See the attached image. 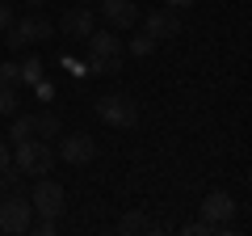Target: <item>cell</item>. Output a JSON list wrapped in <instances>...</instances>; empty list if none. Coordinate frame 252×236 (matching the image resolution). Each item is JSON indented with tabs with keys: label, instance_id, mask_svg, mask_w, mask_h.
Instances as JSON below:
<instances>
[{
	"label": "cell",
	"instance_id": "1",
	"mask_svg": "<svg viewBox=\"0 0 252 236\" xmlns=\"http://www.w3.org/2000/svg\"><path fill=\"white\" fill-rule=\"evenodd\" d=\"M13 164H17L21 173H30V177H46V173L55 169V148L46 144V139L30 135V139H21V144H13Z\"/></svg>",
	"mask_w": 252,
	"mask_h": 236
},
{
	"label": "cell",
	"instance_id": "2",
	"mask_svg": "<svg viewBox=\"0 0 252 236\" xmlns=\"http://www.w3.org/2000/svg\"><path fill=\"white\" fill-rule=\"evenodd\" d=\"M93 110H97L101 122H109V127H118V131H130L139 122V101L126 97V93H101V97L93 101Z\"/></svg>",
	"mask_w": 252,
	"mask_h": 236
},
{
	"label": "cell",
	"instance_id": "3",
	"mask_svg": "<svg viewBox=\"0 0 252 236\" xmlns=\"http://www.w3.org/2000/svg\"><path fill=\"white\" fill-rule=\"evenodd\" d=\"M51 34H55V21L42 17V13H30V17L13 21V26L4 30V46H9V51H26V46H34V42H46Z\"/></svg>",
	"mask_w": 252,
	"mask_h": 236
},
{
	"label": "cell",
	"instance_id": "4",
	"mask_svg": "<svg viewBox=\"0 0 252 236\" xmlns=\"http://www.w3.org/2000/svg\"><path fill=\"white\" fill-rule=\"evenodd\" d=\"M30 219H34V207L21 190L0 194V232H30Z\"/></svg>",
	"mask_w": 252,
	"mask_h": 236
},
{
	"label": "cell",
	"instance_id": "5",
	"mask_svg": "<svg viewBox=\"0 0 252 236\" xmlns=\"http://www.w3.org/2000/svg\"><path fill=\"white\" fill-rule=\"evenodd\" d=\"M63 202H67V194H63V186L51 182V177H38V186L30 190V207H34V215L59 219L63 215Z\"/></svg>",
	"mask_w": 252,
	"mask_h": 236
},
{
	"label": "cell",
	"instance_id": "6",
	"mask_svg": "<svg viewBox=\"0 0 252 236\" xmlns=\"http://www.w3.org/2000/svg\"><path fill=\"white\" fill-rule=\"evenodd\" d=\"M101 17L109 30H135L139 26V4L135 0H97Z\"/></svg>",
	"mask_w": 252,
	"mask_h": 236
},
{
	"label": "cell",
	"instance_id": "7",
	"mask_svg": "<svg viewBox=\"0 0 252 236\" xmlns=\"http://www.w3.org/2000/svg\"><path fill=\"white\" fill-rule=\"evenodd\" d=\"M93 156H97V139H93L89 131H76V135L59 139V160H67V164H89Z\"/></svg>",
	"mask_w": 252,
	"mask_h": 236
},
{
	"label": "cell",
	"instance_id": "8",
	"mask_svg": "<svg viewBox=\"0 0 252 236\" xmlns=\"http://www.w3.org/2000/svg\"><path fill=\"white\" fill-rule=\"evenodd\" d=\"M139 21H143V30L156 38V42H168V38L181 34V17H177V9H156V13H147V17H139Z\"/></svg>",
	"mask_w": 252,
	"mask_h": 236
},
{
	"label": "cell",
	"instance_id": "9",
	"mask_svg": "<svg viewBox=\"0 0 252 236\" xmlns=\"http://www.w3.org/2000/svg\"><path fill=\"white\" fill-rule=\"evenodd\" d=\"M59 30H63L67 38H80V42H84V38L97 30V26H93V4H76V9H67V13L59 17Z\"/></svg>",
	"mask_w": 252,
	"mask_h": 236
},
{
	"label": "cell",
	"instance_id": "10",
	"mask_svg": "<svg viewBox=\"0 0 252 236\" xmlns=\"http://www.w3.org/2000/svg\"><path fill=\"white\" fill-rule=\"evenodd\" d=\"M84 42H89L93 59H118V55H122V38H118V30H109V26L105 30H93Z\"/></svg>",
	"mask_w": 252,
	"mask_h": 236
},
{
	"label": "cell",
	"instance_id": "11",
	"mask_svg": "<svg viewBox=\"0 0 252 236\" xmlns=\"http://www.w3.org/2000/svg\"><path fill=\"white\" fill-rule=\"evenodd\" d=\"M231 215H235V198L227 190H210L206 198H202V219H210V224H227Z\"/></svg>",
	"mask_w": 252,
	"mask_h": 236
},
{
	"label": "cell",
	"instance_id": "12",
	"mask_svg": "<svg viewBox=\"0 0 252 236\" xmlns=\"http://www.w3.org/2000/svg\"><path fill=\"white\" fill-rule=\"evenodd\" d=\"M34 135L38 139H55L59 135V114H55V110H38L34 114Z\"/></svg>",
	"mask_w": 252,
	"mask_h": 236
},
{
	"label": "cell",
	"instance_id": "13",
	"mask_svg": "<svg viewBox=\"0 0 252 236\" xmlns=\"http://www.w3.org/2000/svg\"><path fill=\"white\" fill-rule=\"evenodd\" d=\"M122 51H130L135 59H147V55L156 51V38L147 34V30H135V34H130V42H122Z\"/></svg>",
	"mask_w": 252,
	"mask_h": 236
},
{
	"label": "cell",
	"instance_id": "14",
	"mask_svg": "<svg viewBox=\"0 0 252 236\" xmlns=\"http://www.w3.org/2000/svg\"><path fill=\"white\" fill-rule=\"evenodd\" d=\"M118 232H122V236H135V232H152V224H147V219L139 215V211H126V215L118 219Z\"/></svg>",
	"mask_w": 252,
	"mask_h": 236
},
{
	"label": "cell",
	"instance_id": "15",
	"mask_svg": "<svg viewBox=\"0 0 252 236\" xmlns=\"http://www.w3.org/2000/svg\"><path fill=\"white\" fill-rule=\"evenodd\" d=\"M21 110V97H17V84H0V114L13 118Z\"/></svg>",
	"mask_w": 252,
	"mask_h": 236
},
{
	"label": "cell",
	"instance_id": "16",
	"mask_svg": "<svg viewBox=\"0 0 252 236\" xmlns=\"http://www.w3.org/2000/svg\"><path fill=\"white\" fill-rule=\"evenodd\" d=\"M84 72H93V76H114V72H122V55H118V59H93V55H89Z\"/></svg>",
	"mask_w": 252,
	"mask_h": 236
},
{
	"label": "cell",
	"instance_id": "17",
	"mask_svg": "<svg viewBox=\"0 0 252 236\" xmlns=\"http://www.w3.org/2000/svg\"><path fill=\"white\" fill-rule=\"evenodd\" d=\"M30 135H34V114H26V118H21V114H13L9 139H13V144H21V139H30Z\"/></svg>",
	"mask_w": 252,
	"mask_h": 236
},
{
	"label": "cell",
	"instance_id": "18",
	"mask_svg": "<svg viewBox=\"0 0 252 236\" xmlns=\"http://www.w3.org/2000/svg\"><path fill=\"white\" fill-rule=\"evenodd\" d=\"M21 177H26V173H21L17 164H4V169H0V194H9V190H21Z\"/></svg>",
	"mask_w": 252,
	"mask_h": 236
},
{
	"label": "cell",
	"instance_id": "19",
	"mask_svg": "<svg viewBox=\"0 0 252 236\" xmlns=\"http://www.w3.org/2000/svg\"><path fill=\"white\" fill-rule=\"evenodd\" d=\"M21 68V84H34V80H42V59H34V55H30L26 64H17Z\"/></svg>",
	"mask_w": 252,
	"mask_h": 236
},
{
	"label": "cell",
	"instance_id": "20",
	"mask_svg": "<svg viewBox=\"0 0 252 236\" xmlns=\"http://www.w3.org/2000/svg\"><path fill=\"white\" fill-rule=\"evenodd\" d=\"M185 236H215V224H210V219H189Z\"/></svg>",
	"mask_w": 252,
	"mask_h": 236
},
{
	"label": "cell",
	"instance_id": "21",
	"mask_svg": "<svg viewBox=\"0 0 252 236\" xmlns=\"http://www.w3.org/2000/svg\"><path fill=\"white\" fill-rule=\"evenodd\" d=\"M0 84H21V68L13 64V59H9V64H0Z\"/></svg>",
	"mask_w": 252,
	"mask_h": 236
},
{
	"label": "cell",
	"instance_id": "22",
	"mask_svg": "<svg viewBox=\"0 0 252 236\" xmlns=\"http://www.w3.org/2000/svg\"><path fill=\"white\" fill-rule=\"evenodd\" d=\"M30 232H38V236H51V232H55V219H46V215H42V219H30Z\"/></svg>",
	"mask_w": 252,
	"mask_h": 236
},
{
	"label": "cell",
	"instance_id": "23",
	"mask_svg": "<svg viewBox=\"0 0 252 236\" xmlns=\"http://www.w3.org/2000/svg\"><path fill=\"white\" fill-rule=\"evenodd\" d=\"M13 21H17V17H13V4H9V0H0V34H4Z\"/></svg>",
	"mask_w": 252,
	"mask_h": 236
},
{
	"label": "cell",
	"instance_id": "24",
	"mask_svg": "<svg viewBox=\"0 0 252 236\" xmlns=\"http://www.w3.org/2000/svg\"><path fill=\"white\" fill-rule=\"evenodd\" d=\"M34 97H38V101H51V97H55V84H51V80H34Z\"/></svg>",
	"mask_w": 252,
	"mask_h": 236
},
{
	"label": "cell",
	"instance_id": "25",
	"mask_svg": "<svg viewBox=\"0 0 252 236\" xmlns=\"http://www.w3.org/2000/svg\"><path fill=\"white\" fill-rule=\"evenodd\" d=\"M4 164H13V148L0 139V169H4Z\"/></svg>",
	"mask_w": 252,
	"mask_h": 236
},
{
	"label": "cell",
	"instance_id": "26",
	"mask_svg": "<svg viewBox=\"0 0 252 236\" xmlns=\"http://www.w3.org/2000/svg\"><path fill=\"white\" fill-rule=\"evenodd\" d=\"M168 9H189V4H198V0H164Z\"/></svg>",
	"mask_w": 252,
	"mask_h": 236
},
{
	"label": "cell",
	"instance_id": "27",
	"mask_svg": "<svg viewBox=\"0 0 252 236\" xmlns=\"http://www.w3.org/2000/svg\"><path fill=\"white\" fill-rule=\"evenodd\" d=\"M26 4H30V9H42V4H46V0H26Z\"/></svg>",
	"mask_w": 252,
	"mask_h": 236
},
{
	"label": "cell",
	"instance_id": "28",
	"mask_svg": "<svg viewBox=\"0 0 252 236\" xmlns=\"http://www.w3.org/2000/svg\"><path fill=\"white\" fill-rule=\"evenodd\" d=\"M80 4H97V0H80Z\"/></svg>",
	"mask_w": 252,
	"mask_h": 236
},
{
	"label": "cell",
	"instance_id": "29",
	"mask_svg": "<svg viewBox=\"0 0 252 236\" xmlns=\"http://www.w3.org/2000/svg\"><path fill=\"white\" fill-rule=\"evenodd\" d=\"M9 4H13V0H9Z\"/></svg>",
	"mask_w": 252,
	"mask_h": 236
}]
</instances>
